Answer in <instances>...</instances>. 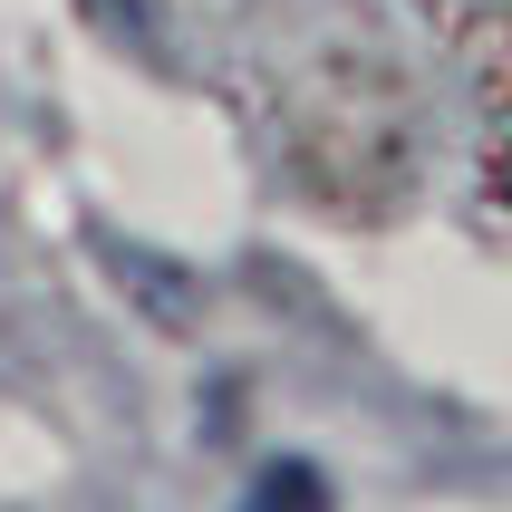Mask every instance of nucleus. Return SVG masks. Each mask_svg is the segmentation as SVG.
Wrapping results in <instances>:
<instances>
[]
</instances>
